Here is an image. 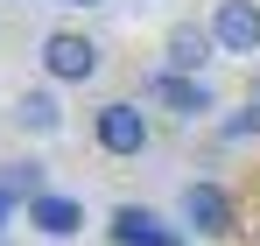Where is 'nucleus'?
<instances>
[{
	"label": "nucleus",
	"instance_id": "nucleus-4",
	"mask_svg": "<svg viewBox=\"0 0 260 246\" xmlns=\"http://www.w3.org/2000/svg\"><path fill=\"white\" fill-rule=\"evenodd\" d=\"M141 99H155V106H162V113H176L183 127L218 120V91H211V78H183V71H148Z\"/></svg>",
	"mask_w": 260,
	"mask_h": 246
},
{
	"label": "nucleus",
	"instance_id": "nucleus-13",
	"mask_svg": "<svg viewBox=\"0 0 260 246\" xmlns=\"http://www.w3.org/2000/svg\"><path fill=\"white\" fill-rule=\"evenodd\" d=\"M63 7H106V0H63Z\"/></svg>",
	"mask_w": 260,
	"mask_h": 246
},
{
	"label": "nucleus",
	"instance_id": "nucleus-2",
	"mask_svg": "<svg viewBox=\"0 0 260 246\" xmlns=\"http://www.w3.org/2000/svg\"><path fill=\"white\" fill-rule=\"evenodd\" d=\"M36 56H43V78L49 84H91L99 71H106V49H99L85 28H49V36L36 42Z\"/></svg>",
	"mask_w": 260,
	"mask_h": 246
},
{
	"label": "nucleus",
	"instance_id": "nucleus-3",
	"mask_svg": "<svg viewBox=\"0 0 260 246\" xmlns=\"http://www.w3.org/2000/svg\"><path fill=\"white\" fill-rule=\"evenodd\" d=\"M225 56L211 36V21H197V14H176L169 28H162V71H183V78H211V64Z\"/></svg>",
	"mask_w": 260,
	"mask_h": 246
},
{
	"label": "nucleus",
	"instance_id": "nucleus-9",
	"mask_svg": "<svg viewBox=\"0 0 260 246\" xmlns=\"http://www.w3.org/2000/svg\"><path fill=\"white\" fill-rule=\"evenodd\" d=\"M28 225H36L43 239H78V232H85V204L63 197V190H49V197L28 204Z\"/></svg>",
	"mask_w": 260,
	"mask_h": 246
},
{
	"label": "nucleus",
	"instance_id": "nucleus-5",
	"mask_svg": "<svg viewBox=\"0 0 260 246\" xmlns=\"http://www.w3.org/2000/svg\"><path fill=\"white\" fill-rule=\"evenodd\" d=\"M176 225H183V232H197V239H225V232H232V197H225V183L190 176V183H183V197H176Z\"/></svg>",
	"mask_w": 260,
	"mask_h": 246
},
{
	"label": "nucleus",
	"instance_id": "nucleus-8",
	"mask_svg": "<svg viewBox=\"0 0 260 246\" xmlns=\"http://www.w3.org/2000/svg\"><path fill=\"white\" fill-rule=\"evenodd\" d=\"M56 91H63V84H28V91H14V113H7V120H14V134H28V141H56V134H63V99H56Z\"/></svg>",
	"mask_w": 260,
	"mask_h": 246
},
{
	"label": "nucleus",
	"instance_id": "nucleus-12",
	"mask_svg": "<svg viewBox=\"0 0 260 246\" xmlns=\"http://www.w3.org/2000/svg\"><path fill=\"white\" fill-rule=\"evenodd\" d=\"M7 218H14V197L0 190V239H7Z\"/></svg>",
	"mask_w": 260,
	"mask_h": 246
},
{
	"label": "nucleus",
	"instance_id": "nucleus-6",
	"mask_svg": "<svg viewBox=\"0 0 260 246\" xmlns=\"http://www.w3.org/2000/svg\"><path fill=\"white\" fill-rule=\"evenodd\" d=\"M106 239H113V246H190V232L169 225L162 211H148V204H113Z\"/></svg>",
	"mask_w": 260,
	"mask_h": 246
},
{
	"label": "nucleus",
	"instance_id": "nucleus-10",
	"mask_svg": "<svg viewBox=\"0 0 260 246\" xmlns=\"http://www.w3.org/2000/svg\"><path fill=\"white\" fill-rule=\"evenodd\" d=\"M0 190H7L14 204H36V197H49V162H36V155L0 162Z\"/></svg>",
	"mask_w": 260,
	"mask_h": 246
},
{
	"label": "nucleus",
	"instance_id": "nucleus-7",
	"mask_svg": "<svg viewBox=\"0 0 260 246\" xmlns=\"http://www.w3.org/2000/svg\"><path fill=\"white\" fill-rule=\"evenodd\" d=\"M204 21L225 56H260V0H211Z\"/></svg>",
	"mask_w": 260,
	"mask_h": 246
},
{
	"label": "nucleus",
	"instance_id": "nucleus-14",
	"mask_svg": "<svg viewBox=\"0 0 260 246\" xmlns=\"http://www.w3.org/2000/svg\"><path fill=\"white\" fill-rule=\"evenodd\" d=\"M246 99H260V71H253V84H246Z\"/></svg>",
	"mask_w": 260,
	"mask_h": 246
},
{
	"label": "nucleus",
	"instance_id": "nucleus-11",
	"mask_svg": "<svg viewBox=\"0 0 260 246\" xmlns=\"http://www.w3.org/2000/svg\"><path fill=\"white\" fill-rule=\"evenodd\" d=\"M218 148H246V141H260V99H246L239 113H225V120H211Z\"/></svg>",
	"mask_w": 260,
	"mask_h": 246
},
{
	"label": "nucleus",
	"instance_id": "nucleus-1",
	"mask_svg": "<svg viewBox=\"0 0 260 246\" xmlns=\"http://www.w3.org/2000/svg\"><path fill=\"white\" fill-rule=\"evenodd\" d=\"M91 141H99V155L134 162V155L155 148V120L141 113V99H106V106L91 113Z\"/></svg>",
	"mask_w": 260,
	"mask_h": 246
},
{
	"label": "nucleus",
	"instance_id": "nucleus-15",
	"mask_svg": "<svg viewBox=\"0 0 260 246\" xmlns=\"http://www.w3.org/2000/svg\"><path fill=\"white\" fill-rule=\"evenodd\" d=\"M0 246H14V239H0Z\"/></svg>",
	"mask_w": 260,
	"mask_h": 246
}]
</instances>
